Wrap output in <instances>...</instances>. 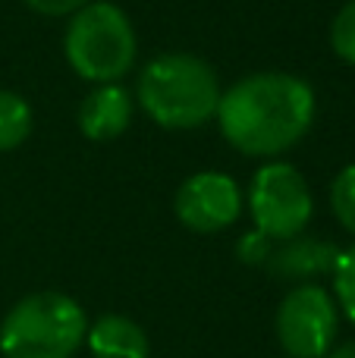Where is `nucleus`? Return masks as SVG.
Instances as JSON below:
<instances>
[{
  "instance_id": "f8f14e48",
  "label": "nucleus",
  "mask_w": 355,
  "mask_h": 358,
  "mask_svg": "<svg viewBox=\"0 0 355 358\" xmlns=\"http://www.w3.org/2000/svg\"><path fill=\"white\" fill-rule=\"evenodd\" d=\"M331 204H333V214L340 217V223L355 236V164L340 170L337 179H333Z\"/></svg>"
},
{
  "instance_id": "f03ea898",
  "label": "nucleus",
  "mask_w": 355,
  "mask_h": 358,
  "mask_svg": "<svg viewBox=\"0 0 355 358\" xmlns=\"http://www.w3.org/2000/svg\"><path fill=\"white\" fill-rule=\"evenodd\" d=\"M138 104L164 129H195L217 113V76L201 57L164 54L145 66Z\"/></svg>"
},
{
  "instance_id": "423d86ee",
  "label": "nucleus",
  "mask_w": 355,
  "mask_h": 358,
  "mask_svg": "<svg viewBox=\"0 0 355 358\" xmlns=\"http://www.w3.org/2000/svg\"><path fill=\"white\" fill-rule=\"evenodd\" d=\"M337 336V308L327 289L305 283L283 299L277 311V340L293 358H324Z\"/></svg>"
},
{
  "instance_id": "39448f33",
  "label": "nucleus",
  "mask_w": 355,
  "mask_h": 358,
  "mask_svg": "<svg viewBox=\"0 0 355 358\" xmlns=\"http://www.w3.org/2000/svg\"><path fill=\"white\" fill-rule=\"evenodd\" d=\"M252 217L264 239H293L312 217V192L293 164H264L252 179Z\"/></svg>"
},
{
  "instance_id": "ddd939ff",
  "label": "nucleus",
  "mask_w": 355,
  "mask_h": 358,
  "mask_svg": "<svg viewBox=\"0 0 355 358\" xmlns=\"http://www.w3.org/2000/svg\"><path fill=\"white\" fill-rule=\"evenodd\" d=\"M333 289H337L346 317L355 324V248L340 252L333 261Z\"/></svg>"
},
{
  "instance_id": "1a4fd4ad",
  "label": "nucleus",
  "mask_w": 355,
  "mask_h": 358,
  "mask_svg": "<svg viewBox=\"0 0 355 358\" xmlns=\"http://www.w3.org/2000/svg\"><path fill=\"white\" fill-rule=\"evenodd\" d=\"M85 334H88V349H92L94 358H148L145 330L123 315L101 317Z\"/></svg>"
},
{
  "instance_id": "dca6fc26",
  "label": "nucleus",
  "mask_w": 355,
  "mask_h": 358,
  "mask_svg": "<svg viewBox=\"0 0 355 358\" xmlns=\"http://www.w3.org/2000/svg\"><path fill=\"white\" fill-rule=\"evenodd\" d=\"M331 358H355V343H349V346H343V349H337Z\"/></svg>"
},
{
  "instance_id": "7ed1b4c3",
  "label": "nucleus",
  "mask_w": 355,
  "mask_h": 358,
  "mask_svg": "<svg viewBox=\"0 0 355 358\" xmlns=\"http://www.w3.org/2000/svg\"><path fill=\"white\" fill-rule=\"evenodd\" d=\"M85 311L63 292H35L0 324L3 358H69L85 340Z\"/></svg>"
},
{
  "instance_id": "6e6552de",
  "label": "nucleus",
  "mask_w": 355,
  "mask_h": 358,
  "mask_svg": "<svg viewBox=\"0 0 355 358\" xmlns=\"http://www.w3.org/2000/svg\"><path fill=\"white\" fill-rule=\"evenodd\" d=\"M129 117H132L129 92L119 88L117 82H107V85H98L82 101L79 129L92 142H107V138L123 136V129L129 126Z\"/></svg>"
},
{
  "instance_id": "2eb2a0df",
  "label": "nucleus",
  "mask_w": 355,
  "mask_h": 358,
  "mask_svg": "<svg viewBox=\"0 0 355 358\" xmlns=\"http://www.w3.org/2000/svg\"><path fill=\"white\" fill-rule=\"evenodd\" d=\"M31 10L44 13V16H66V13H75L88 3V0H25Z\"/></svg>"
},
{
  "instance_id": "9b49d317",
  "label": "nucleus",
  "mask_w": 355,
  "mask_h": 358,
  "mask_svg": "<svg viewBox=\"0 0 355 358\" xmlns=\"http://www.w3.org/2000/svg\"><path fill=\"white\" fill-rule=\"evenodd\" d=\"M333 261H337L333 248L318 245V242H305V245H296L289 252H280L277 267L287 273H318L324 267H331Z\"/></svg>"
},
{
  "instance_id": "9d476101",
  "label": "nucleus",
  "mask_w": 355,
  "mask_h": 358,
  "mask_svg": "<svg viewBox=\"0 0 355 358\" xmlns=\"http://www.w3.org/2000/svg\"><path fill=\"white\" fill-rule=\"evenodd\" d=\"M31 110L16 92H0V151H13L29 138Z\"/></svg>"
},
{
  "instance_id": "0eeeda50",
  "label": "nucleus",
  "mask_w": 355,
  "mask_h": 358,
  "mask_svg": "<svg viewBox=\"0 0 355 358\" xmlns=\"http://www.w3.org/2000/svg\"><path fill=\"white\" fill-rule=\"evenodd\" d=\"M239 185L226 173H195L176 192V217L192 233H220L239 217Z\"/></svg>"
},
{
  "instance_id": "20e7f679",
  "label": "nucleus",
  "mask_w": 355,
  "mask_h": 358,
  "mask_svg": "<svg viewBox=\"0 0 355 358\" xmlns=\"http://www.w3.org/2000/svg\"><path fill=\"white\" fill-rule=\"evenodd\" d=\"M66 60L82 79L107 85L129 73L136 60V31L117 3H85L66 29Z\"/></svg>"
},
{
  "instance_id": "f257e3e1",
  "label": "nucleus",
  "mask_w": 355,
  "mask_h": 358,
  "mask_svg": "<svg viewBox=\"0 0 355 358\" xmlns=\"http://www.w3.org/2000/svg\"><path fill=\"white\" fill-rule=\"evenodd\" d=\"M224 138L249 157H274L293 148L314 120V92L289 73L245 76L220 94Z\"/></svg>"
},
{
  "instance_id": "4468645a",
  "label": "nucleus",
  "mask_w": 355,
  "mask_h": 358,
  "mask_svg": "<svg viewBox=\"0 0 355 358\" xmlns=\"http://www.w3.org/2000/svg\"><path fill=\"white\" fill-rule=\"evenodd\" d=\"M331 48L343 63H352L355 66V0H349V3L337 13V19H333Z\"/></svg>"
}]
</instances>
